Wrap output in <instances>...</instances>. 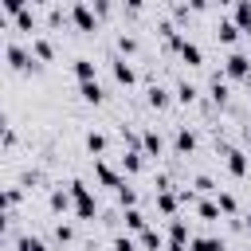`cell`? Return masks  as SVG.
<instances>
[{"instance_id":"cell-33","label":"cell","mask_w":251,"mask_h":251,"mask_svg":"<svg viewBox=\"0 0 251 251\" xmlns=\"http://www.w3.org/2000/svg\"><path fill=\"white\" fill-rule=\"evenodd\" d=\"M16 251H51V247H47V243H43L39 235H31V231H24V235L16 239Z\"/></svg>"},{"instance_id":"cell-20","label":"cell","mask_w":251,"mask_h":251,"mask_svg":"<svg viewBox=\"0 0 251 251\" xmlns=\"http://www.w3.org/2000/svg\"><path fill=\"white\" fill-rule=\"evenodd\" d=\"M188 251H227V239L224 235H192Z\"/></svg>"},{"instance_id":"cell-47","label":"cell","mask_w":251,"mask_h":251,"mask_svg":"<svg viewBox=\"0 0 251 251\" xmlns=\"http://www.w3.org/2000/svg\"><path fill=\"white\" fill-rule=\"evenodd\" d=\"M165 251H188V243H165Z\"/></svg>"},{"instance_id":"cell-13","label":"cell","mask_w":251,"mask_h":251,"mask_svg":"<svg viewBox=\"0 0 251 251\" xmlns=\"http://www.w3.org/2000/svg\"><path fill=\"white\" fill-rule=\"evenodd\" d=\"M141 153L153 157V161H161V157H165V137H161L157 129H145V133H141Z\"/></svg>"},{"instance_id":"cell-46","label":"cell","mask_w":251,"mask_h":251,"mask_svg":"<svg viewBox=\"0 0 251 251\" xmlns=\"http://www.w3.org/2000/svg\"><path fill=\"white\" fill-rule=\"evenodd\" d=\"M8 220H12V212H4V208H0V235L8 231Z\"/></svg>"},{"instance_id":"cell-12","label":"cell","mask_w":251,"mask_h":251,"mask_svg":"<svg viewBox=\"0 0 251 251\" xmlns=\"http://www.w3.org/2000/svg\"><path fill=\"white\" fill-rule=\"evenodd\" d=\"M173 149H176V157H192V153H196V133H192L188 126H180V129L173 133Z\"/></svg>"},{"instance_id":"cell-35","label":"cell","mask_w":251,"mask_h":251,"mask_svg":"<svg viewBox=\"0 0 251 251\" xmlns=\"http://www.w3.org/2000/svg\"><path fill=\"white\" fill-rule=\"evenodd\" d=\"M114 196H118V208H137V188H133L129 180H126V184H122Z\"/></svg>"},{"instance_id":"cell-10","label":"cell","mask_w":251,"mask_h":251,"mask_svg":"<svg viewBox=\"0 0 251 251\" xmlns=\"http://www.w3.org/2000/svg\"><path fill=\"white\" fill-rule=\"evenodd\" d=\"M153 204H157V212H161L165 220L180 216V200H176V188H161V192H153Z\"/></svg>"},{"instance_id":"cell-9","label":"cell","mask_w":251,"mask_h":251,"mask_svg":"<svg viewBox=\"0 0 251 251\" xmlns=\"http://www.w3.org/2000/svg\"><path fill=\"white\" fill-rule=\"evenodd\" d=\"M118 165H122V176H141L145 173V153L141 149H122Z\"/></svg>"},{"instance_id":"cell-27","label":"cell","mask_w":251,"mask_h":251,"mask_svg":"<svg viewBox=\"0 0 251 251\" xmlns=\"http://www.w3.org/2000/svg\"><path fill=\"white\" fill-rule=\"evenodd\" d=\"M106 149H110V137H106L102 129H90V133H86V153H90V157H102Z\"/></svg>"},{"instance_id":"cell-19","label":"cell","mask_w":251,"mask_h":251,"mask_svg":"<svg viewBox=\"0 0 251 251\" xmlns=\"http://www.w3.org/2000/svg\"><path fill=\"white\" fill-rule=\"evenodd\" d=\"M231 24H235L243 35H251V0H235V4H231Z\"/></svg>"},{"instance_id":"cell-8","label":"cell","mask_w":251,"mask_h":251,"mask_svg":"<svg viewBox=\"0 0 251 251\" xmlns=\"http://www.w3.org/2000/svg\"><path fill=\"white\" fill-rule=\"evenodd\" d=\"M110 71H114V82L126 86V90L137 82V71H133V63H129L126 55H114V59H110Z\"/></svg>"},{"instance_id":"cell-26","label":"cell","mask_w":251,"mask_h":251,"mask_svg":"<svg viewBox=\"0 0 251 251\" xmlns=\"http://www.w3.org/2000/svg\"><path fill=\"white\" fill-rule=\"evenodd\" d=\"M31 55H35L39 63H51V59H55V43H51L47 35H31Z\"/></svg>"},{"instance_id":"cell-38","label":"cell","mask_w":251,"mask_h":251,"mask_svg":"<svg viewBox=\"0 0 251 251\" xmlns=\"http://www.w3.org/2000/svg\"><path fill=\"white\" fill-rule=\"evenodd\" d=\"M110 251H137V235H129V231H122V235H114V243H110Z\"/></svg>"},{"instance_id":"cell-6","label":"cell","mask_w":251,"mask_h":251,"mask_svg":"<svg viewBox=\"0 0 251 251\" xmlns=\"http://www.w3.org/2000/svg\"><path fill=\"white\" fill-rule=\"evenodd\" d=\"M216 110H224L227 102H231V82L224 78V71H212V78H208V94H204Z\"/></svg>"},{"instance_id":"cell-50","label":"cell","mask_w":251,"mask_h":251,"mask_svg":"<svg viewBox=\"0 0 251 251\" xmlns=\"http://www.w3.org/2000/svg\"><path fill=\"white\" fill-rule=\"evenodd\" d=\"M212 4H216V8H227V4H235V0H212Z\"/></svg>"},{"instance_id":"cell-32","label":"cell","mask_w":251,"mask_h":251,"mask_svg":"<svg viewBox=\"0 0 251 251\" xmlns=\"http://www.w3.org/2000/svg\"><path fill=\"white\" fill-rule=\"evenodd\" d=\"M216 204H220V212H224L227 220L239 212V200H235V192H224V188H220V192H216Z\"/></svg>"},{"instance_id":"cell-15","label":"cell","mask_w":251,"mask_h":251,"mask_svg":"<svg viewBox=\"0 0 251 251\" xmlns=\"http://www.w3.org/2000/svg\"><path fill=\"white\" fill-rule=\"evenodd\" d=\"M137 247H141V251H165V231L149 224L145 231H137Z\"/></svg>"},{"instance_id":"cell-28","label":"cell","mask_w":251,"mask_h":251,"mask_svg":"<svg viewBox=\"0 0 251 251\" xmlns=\"http://www.w3.org/2000/svg\"><path fill=\"white\" fill-rule=\"evenodd\" d=\"M196 216H200V220H208V224H216V220H224V212H220V204H216V200H208V196H200V200H196Z\"/></svg>"},{"instance_id":"cell-48","label":"cell","mask_w":251,"mask_h":251,"mask_svg":"<svg viewBox=\"0 0 251 251\" xmlns=\"http://www.w3.org/2000/svg\"><path fill=\"white\" fill-rule=\"evenodd\" d=\"M31 4H35V8H51L55 0H31Z\"/></svg>"},{"instance_id":"cell-31","label":"cell","mask_w":251,"mask_h":251,"mask_svg":"<svg viewBox=\"0 0 251 251\" xmlns=\"http://www.w3.org/2000/svg\"><path fill=\"white\" fill-rule=\"evenodd\" d=\"M35 184H47V173L31 165V169H24V173H20V188H35Z\"/></svg>"},{"instance_id":"cell-11","label":"cell","mask_w":251,"mask_h":251,"mask_svg":"<svg viewBox=\"0 0 251 251\" xmlns=\"http://www.w3.org/2000/svg\"><path fill=\"white\" fill-rule=\"evenodd\" d=\"M145 102H149L153 110H169V106H173V90H169V86H161V82H149Z\"/></svg>"},{"instance_id":"cell-29","label":"cell","mask_w":251,"mask_h":251,"mask_svg":"<svg viewBox=\"0 0 251 251\" xmlns=\"http://www.w3.org/2000/svg\"><path fill=\"white\" fill-rule=\"evenodd\" d=\"M20 204H24V188H4V184H0V208L12 212V208H20Z\"/></svg>"},{"instance_id":"cell-5","label":"cell","mask_w":251,"mask_h":251,"mask_svg":"<svg viewBox=\"0 0 251 251\" xmlns=\"http://www.w3.org/2000/svg\"><path fill=\"white\" fill-rule=\"evenodd\" d=\"M67 16H71V24H75V27L82 31V35H94V31H98V24H102V20L94 16V8H90L86 0H75V4L67 8Z\"/></svg>"},{"instance_id":"cell-44","label":"cell","mask_w":251,"mask_h":251,"mask_svg":"<svg viewBox=\"0 0 251 251\" xmlns=\"http://www.w3.org/2000/svg\"><path fill=\"white\" fill-rule=\"evenodd\" d=\"M184 4H188V12H204L212 0H184Z\"/></svg>"},{"instance_id":"cell-45","label":"cell","mask_w":251,"mask_h":251,"mask_svg":"<svg viewBox=\"0 0 251 251\" xmlns=\"http://www.w3.org/2000/svg\"><path fill=\"white\" fill-rule=\"evenodd\" d=\"M8 27H12V16H8L4 8H0V31H8Z\"/></svg>"},{"instance_id":"cell-39","label":"cell","mask_w":251,"mask_h":251,"mask_svg":"<svg viewBox=\"0 0 251 251\" xmlns=\"http://www.w3.org/2000/svg\"><path fill=\"white\" fill-rule=\"evenodd\" d=\"M90 8H94V16L98 20H110V12H114V0H86Z\"/></svg>"},{"instance_id":"cell-14","label":"cell","mask_w":251,"mask_h":251,"mask_svg":"<svg viewBox=\"0 0 251 251\" xmlns=\"http://www.w3.org/2000/svg\"><path fill=\"white\" fill-rule=\"evenodd\" d=\"M47 208H51L55 216L71 212V192H67V184H51V192H47Z\"/></svg>"},{"instance_id":"cell-1","label":"cell","mask_w":251,"mask_h":251,"mask_svg":"<svg viewBox=\"0 0 251 251\" xmlns=\"http://www.w3.org/2000/svg\"><path fill=\"white\" fill-rule=\"evenodd\" d=\"M67 192H71V212L82 220V224H94L98 216H102V208H98V196H94V188L86 184V180H67Z\"/></svg>"},{"instance_id":"cell-43","label":"cell","mask_w":251,"mask_h":251,"mask_svg":"<svg viewBox=\"0 0 251 251\" xmlns=\"http://www.w3.org/2000/svg\"><path fill=\"white\" fill-rule=\"evenodd\" d=\"M122 8H126V12H129V16H137V12H141V8H145V0H122Z\"/></svg>"},{"instance_id":"cell-22","label":"cell","mask_w":251,"mask_h":251,"mask_svg":"<svg viewBox=\"0 0 251 251\" xmlns=\"http://www.w3.org/2000/svg\"><path fill=\"white\" fill-rule=\"evenodd\" d=\"M239 35H243V31H239L231 20H220V24H216V43H224V47H231V51H235Z\"/></svg>"},{"instance_id":"cell-34","label":"cell","mask_w":251,"mask_h":251,"mask_svg":"<svg viewBox=\"0 0 251 251\" xmlns=\"http://www.w3.org/2000/svg\"><path fill=\"white\" fill-rule=\"evenodd\" d=\"M118 141H122V149H141V133L129 126H118Z\"/></svg>"},{"instance_id":"cell-42","label":"cell","mask_w":251,"mask_h":251,"mask_svg":"<svg viewBox=\"0 0 251 251\" xmlns=\"http://www.w3.org/2000/svg\"><path fill=\"white\" fill-rule=\"evenodd\" d=\"M0 145H4V149H12V145H16V129H12V126H4V129H0Z\"/></svg>"},{"instance_id":"cell-49","label":"cell","mask_w":251,"mask_h":251,"mask_svg":"<svg viewBox=\"0 0 251 251\" xmlns=\"http://www.w3.org/2000/svg\"><path fill=\"white\" fill-rule=\"evenodd\" d=\"M243 231H247V235H251V212H247V216H243Z\"/></svg>"},{"instance_id":"cell-41","label":"cell","mask_w":251,"mask_h":251,"mask_svg":"<svg viewBox=\"0 0 251 251\" xmlns=\"http://www.w3.org/2000/svg\"><path fill=\"white\" fill-rule=\"evenodd\" d=\"M63 20H71V16H67V12L59 8V4H51V8H47V24H51V27H59Z\"/></svg>"},{"instance_id":"cell-37","label":"cell","mask_w":251,"mask_h":251,"mask_svg":"<svg viewBox=\"0 0 251 251\" xmlns=\"http://www.w3.org/2000/svg\"><path fill=\"white\" fill-rule=\"evenodd\" d=\"M51 235H55V243H63V247H67V243H75V227H71V224H63V220L51 227Z\"/></svg>"},{"instance_id":"cell-7","label":"cell","mask_w":251,"mask_h":251,"mask_svg":"<svg viewBox=\"0 0 251 251\" xmlns=\"http://www.w3.org/2000/svg\"><path fill=\"white\" fill-rule=\"evenodd\" d=\"M94 180H98L102 188H114V192L126 184V176H122V173H118L110 161H102V157H94Z\"/></svg>"},{"instance_id":"cell-21","label":"cell","mask_w":251,"mask_h":251,"mask_svg":"<svg viewBox=\"0 0 251 251\" xmlns=\"http://www.w3.org/2000/svg\"><path fill=\"white\" fill-rule=\"evenodd\" d=\"M12 27L24 31V35H35V31H39V16H35V8H24L20 16H12Z\"/></svg>"},{"instance_id":"cell-16","label":"cell","mask_w":251,"mask_h":251,"mask_svg":"<svg viewBox=\"0 0 251 251\" xmlns=\"http://www.w3.org/2000/svg\"><path fill=\"white\" fill-rule=\"evenodd\" d=\"M78 98H82V102H90V106H102V102H106V86H102L98 78L78 82Z\"/></svg>"},{"instance_id":"cell-30","label":"cell","mask_w":251,"mask_h":251,"mask_svg":"<svg viewBox=\"0 0 251 251\" xmlns=\"http://www.w3.org/2000/svg\"><path fill=\"white\" fill-rule=\"evenodd\" d=\"M118 55H126V59H133V55H141V43H137V35H118Z\"/></svg>"},{"instance_id":"cell-40","label":"cell","mask_w":251,"mask_h":251,"mask_svg":"<svg viewBox=\"0 0 251 251\" xmlns=\"http://www.w3.org/2000/svg\"><path fill=\"white\" fill-rule=\"evenodd\" d=\"M0 8H4L8 16H20L24 8H31V0H0Z\"/></svg>"},{"instance_id":"cell-18","label":"cell","mask_w":251,"mask_h":251,"mask_svg":"<svg viewBox=\"0 0 251 251\" xmlns=\"http://www.w3.org/2000/svg\"><path fill=\"white\" fill-rule=\"evenodd\" d=\"M192 231H188V220L184 216H173L169 220V231H165V243H188Z\"/></svg>"},{"instance_id":"cell-36","label":"cell","mask_w":251,"mask_h":251,"mask_svg":"<svg viewBox=\"0 0 251 251\" xmlns=\"http://www.w3.org/2000/svg\"><path fill=\"white\" fill-rule=\"evenodd\" d=\"M192 188H196L200 196H208V192H220V188H216V180H212L208 173H196V176H192Z\"/></svg>"},{"instance_id":"cell-23","label":"cell","mask_w":251,"mask_h":251,"mask_svg":"<svg viewBox=\"0 0 251 251\" xmlns=\"http://www.w3.org/2000/svg\"><path fill=\"white\" fill-rule=\"evenodd\" d=\"M173 102H180V106L200 102V86H196V82H188V78H180V82H176V90H173Z\"/></svg>"},{"instance_id":"cell-3","label":"cell","mask_w":251,"mask_h":251,"mask_svg":"<svg viewBox=\"0 0 251 251\" xmlns=\"http://www.w3.org/2000/svg\"><path fill=\"white\" fill-rule=\"evenodd\" d=\"M220 153H224V169L235 176V180H243L247 173H251V161H247V149H239V145H227V141H220Z\"/></svg>"},{"instance_id":"cell-17","label":"cell","mask_w":251,"mask_h":251,"mask_svg":"<svg viewBox=\"0 0 251 251\" xmlns=\"http://www.w3.org/2000/svg\"><path fill=\"white\" fill-rule=\"evenodd\" d=\"M122 224H126V231H129V235H137V231H145V227H149V216H145L141 208H122Z\"/></svg>"},{"instance_id":"cell-2","label":"cell","mask_w":251,"mask_h":251,"mask_svg":"<svg viewBox=\"0 0 251 251\" xmlns=\"http://www.w3.org/2000/svg\"><path fill=\"white\" fill-rule=\"evenodd\" d=\"M4 59H8V67L16 71V75H39L43 71V63L31 55V47H24V43H8L4 47Z\"/></svg>"},{"instance_id":"cell-4","label":"cell","mask_w":251,"mask_h":251,"mask_svg":"<svg viewBox=\"0 0 251 251\" xmlns=\"http://www.w3.org/2000/svg\"><path fill=\"white\" fill-rule=\"evenodd\" d=\"M224 78L227 82H251V55H243V51H227V59H224Z\"/></svg>"},{"instance_id":"cell-25","label":"cell","mask_w":251,"mask_h":251,"mask_svg":"<svg viewBox=\"0 0 251 251\" xmlns=\"http://www.w3.org/2000/svg\"><path fill=\"white\" fill-rule=\"evenodd\" d=\"M71 71H75V78H78V82L98 78V63H94V59H86V55H78V59L71 63Z\"/></svg>"},{"instance_id":"cell-24","label":"cell","mask_w":251,"mask_h":251,"mask_svg":"<svg viewBox=\"0 0 251 251\" xmlns=\"http://www.w3.org/2000/svg\"><path fill=\"white\" fill-rule=\"evenodd\" d=\"M180 63H188V67H204V51H200V43H192L188 35H184V43H180Z\"/></svg>"}]
</instances>
